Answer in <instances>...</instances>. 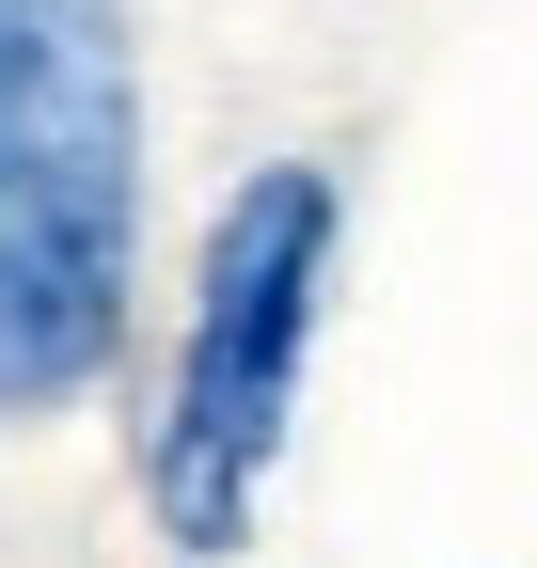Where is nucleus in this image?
I'll list each match as a JSON object with an SVG mask.
<instances>
[{
    "mask_svg": "<svg viewBox=\"0 0 537 568\" xmlns=\"http://www.w3.org/2000/svg\"><path fill=\"white\" fill-rule=\"evenodd\" d=\"M126 237H143L126 0H0V426L111 379Z\"/></svg>",
    "mask_w": 537,
    "mask_h": 568,
    "instance_id": "obj_1",
    "label": "nucleus"
},
{
    "mask_svg": "<svg viewBox=\"0 0 537 568\" xmlns=\"http://www.w3.org/2000/svg\"><path fill=\"white\" fill-rule=\"evenodd\" d=\"M316 301H332V174L316 159H268L206 222L190 332H174V395H159V443H143V489H159V537L174 552H237L253 537V489H268L285 410H301Z\"/></svg>",
    "mask_w": 537,
    "mask_h": 568,
    "instance_id": "obj_2",
    "label": "nucleus"
}]
</instances>
